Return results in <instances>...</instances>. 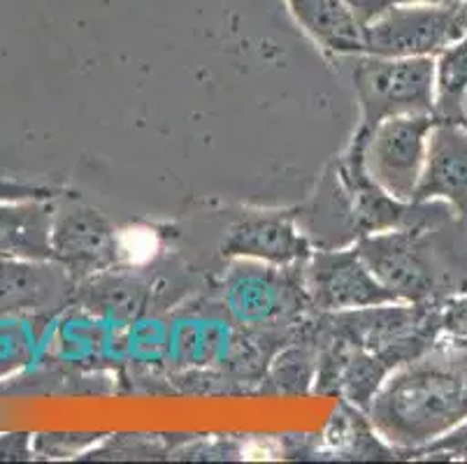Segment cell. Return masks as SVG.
I'll return each mask as SVG.
<instances>
[{
  "mask_svg": "<svg viewBox=\"0 0 467 464\" xmlns=\"http://www.w3.org/2000/svg\"><path fill=\"white\" fill-rule=\"evenodd\" d=\"M368 418L386 446L419 453L467 423V346L440 342L393 369L368 407Z\"/></svg>",
  "mask_w": 467,
  "mask_h": 464,
  "instance_id": "obj_1",
  "label": "cell"
},
{
  "mask_svg": "<svg viewBox=\"0 0 467 464\" xmlns=\"http://www.w3.org/2000/svg\"><path fill=\"white\" fill-rule=\"evenodd\" d=\"M437 228H402L372 232L356 242L372 274L400 302H441L453 288L432 244Z\"/></svg>",
  "mask_w": 467,
  "mask_h": 464,
  "instance_id": "obj_2",
  "label": "cell"
},
{
  "mask_svg": "<svg viewBox=\"0 0 467 464\" xmlns=\"http://www.w3.org/2000/svg\"><path fill=\"white\" fill-rule=\"evenodd\" d=\"M354 79L360 126L375 128L400 114H435V58H384L358 54Z\"/></svg>",
  "mask_w": 467,
  "mask_h": 464,
  "instance_id": "obj_3",
  "label": "cell"
},
{
  "mask_svg": "<svg viewBox=\"0 0 467 464\" xmlns=\"http://www.w3.org/2000/svg\"><path fill=\"white\" fill-rule=\"evenodd\" d=\"M363 33L370 57L435 58L467 36V0L390 5Z\"/></svg>",
  "mask_w": 467,
  "mask_h": 464,
  "instance_id": "obj_4",
  "label": "cell"
},
{
  "mask_svg": "<svg viewBox=\"0 0 467 464\" xmlns=\"http://www.w3.org/2000/svg\"><path fill=\"white\" fill-rule=\"evenodd\" d=\"M435 123V114H400L375 128L360 126L365 170L379 189L402 202H414Z\"/></svg>",
  "mask_w": 467,
  "mask_h": 464,
  "instance_id": "obj_5",
  "label": "cell"
},
{
  "mask_svg": "<svg viewBox=\"0 0 467 464\" xmlns=\"http://www.w3.org/2000/svg\"><path fill=\"white\" fill-rule=\"evenodd\" d=\"M305 288L318 314L356 312L400 302L372 274L356 246L314 249L305 263Z\"/></svg>",
  "mask_w": 467,
  "mask_h": 464,
  "instance_id": "obj_6",
  "label": "cell"
},
{
  "mask_svg": "<svg viewBox=\"0 0 467 464\" xmlns=\"http://www.w3.org/2000/svg\"><path fill=\"white\" fill-rule=\"evenodd\" d=\"M221 253L263 265L293 267L309 261L314 244L296 211L256 210L244 211L228 225Z\"/></svg>",
  "mask_w": 467,
  "mask_h": 464,
  "instance_id": "obj_7",
  "label": "cell"
},
{
  "mask_svg": "<svg viewBox=\"0 0 467 464\" xmlns=\"http://www.w3.org/2000/svg\"><path fill=\"white\" fill-rule=\"evenodd\" d=\"M54 261L70 272L75 281L112 270L119 255V232L96 207L66 202L54 211Z\"/></svg>",
  "mask_w": 467,
  "mask_h": 464,
  "instance_id": "obj_8",
  "label": "cell"
},
{
  "mask_svg": "<svg viewBox=\"0 0 467 464\" xmlns=\"http://www.w3.org/2000/svg\"><path fill=\"white\" fill-rule=\"evenodd\" d=\"M233 270L235 274L228 284V304L242 321L265 323L312 306L305 288V265L273 267L244 261V265Z\"/></svg>",
  "mask_w": 467,
  "mask_h": 464,
  "instance_id": "obj_9",
  "label": "cell"
},
{
  "mask_svg": "<svg viewBox=\"0 0 467 464\" xmlns=\"http://www.w3.org/2000/svg\"><path fill=\"white\" fill-rule=\"evenodd\" d=\"M414 202H444L467 219V128L437 119Z\"/></svg>",
  "mask_w": 467,
  "mask_h": 464,
  "instance_id": "obj_10",
  "label": "cell"
},
{
  "mask_svg": "<svg viewBox=\"0 0 467 464\" xmlns=\"http://www.w3.org/2000/svg\"><path fill=\"white\" fill-rule=\"evenodd\" d=\"M75 284L57 261L0 258V314L52 312L72 295Z\"/></svg>",
  "mask_w": 467,
  "mask_h": 464,
  "instance_id": "obj_11",
  "label": "cell"
},
{
  "mask_svg": "<svg viewBox=\"0 0 467 464\" xmlns=\"http://www.w3.org/2000/svg\"><path fill=\"white\" fill-rule=\"evenodd\" d=\"M54 211L49 200L0 202V258L54 261Z\"/></svg>",
  "mask_w": 467,
  "mask_h": 464,
  "instance_id": "obj_12",
  "label": "cell"
},
{
  "mask_svg": "<svg viewBox=\"0 0 467 464\" xmlns=\"http://www.w3.org/2000/svg\"><path fill=\"white\" fill-rule=\"evenodd\" d=\"M288 10L309 37L337 57L365 54V33L342 0H286Z\"/></svg>",
  "mask_w": 467,
  "mask_h": 464,
  "instance_id": "obj_13",
  "label": "cell"
},
{
  "mask_svg": "<svg viewBox=\"0 0 467 464\" xmlns=\"http://www.w3.org/2000/svg\"><path fill=\"white\" fill-rule=\"evenodd\" d=\"M465 93L467 36L435 57V117L441 121H458Z\"/></svg>",
  "mask_w": 467,
  "mask_h": 464,
  "instance_id": "obj_14",
  "label": "cell"
},
{
  "mask_svg": "<svg viewBox=\"0 0 467 464\" xmlns=\"http://www.w3.org/2000/svg\"><path fill=\"white\" fill-rule=\"evenodd\" d=\"M100 441V434H37L36 449L47 458H67L91 449Z\"/></svg>",
  "mask_w": 467,
  "mask_h": 464,
  "instance_id": "obj_15",
  "label": "cell"
},
{
  "mask_svg": "<svg viewBox=\"0 0 467 464\" xmlns=\"http://www.w3.org/2000/svg\"><path fill=\"white\" fill-rule=\"evenodd\" d=\"M441 332L449 339H467V281L441 300Z\"/></svg>",
  "mask_w": 467,
  "mask_h": 464,
  "instance_id": "obj_16",
  "label": "cell"
},
{
  "mask_svg": "<svg viewBox=\"0 0 467 464\" xmlns=\"http://www.w3.org/2000/svg\"><path fill=\"white\" fill-rule=\"evenodd\" d=\"M419 455H428V458H441V459H461L467 462V423L458 425L456 429L447 432L437 441L428 444L426 449L419 450Z\"/></svg>",
  "mask_w": 467,
  "mask_h": 464,
  "instance_id": "obj_17",
  "label": "cell"
},
{
  "mask_svg": "<svg viewBox=\"0 0 467 464\" xmlns=\"http://www.w3.org/2000/svg\"><path fill=\"white\" fill-rule=\"evenodd\" d=\"M57 198V191L47 189V186L19 184L10 179H0V202L7 200H52Z\"/></svg>",
  "mask_w": 467,
  "mask_h": 464,
  "instance_id": "obj_18",
  "label": "cell"
},
{
  "mask_svg": "<svg viewBox=\"0 0 467 464\" xmlns=\"http://www.w3.org/2000/svg\"><path fill=\"white\" fill-rule=\"evenodd\" d=\"M342 3L363 28L393 5V0H342Z\"/></svg>",
  "mask_w": 467,
  "mask_h": 464,
  "instance_id": "obj_19",
  "label": "cell"
},
{
  "mask_svg": "<svg viewBox=\"0 0 467 464\" xmlns=\"http://www.w3.org/2000/svg\"><path fill=\"white\" fill-rule=\"evenodd\" d=\"M28 444H31L28 434H5V437H0V459L28 458V453H31Z\"/></svg>",
  "mask_w": 467,
  "mask_h": 464,
  "instance_id": "obj_20",
  "label": "cell"
},
{
  "mask_svg": "<svg viewBox=\"0 0 467 464\" xmlns=\"http://www.w3.org/2000/svg\"><path fill=\"white\" fill-rule=\"evenodd\" d=\"M414 3H451V0H393V5H414Z\"/></svg>",
  "mask_w": 467,
  "mask_h": 464,
  "instance_id": "obj_21",
  "label": "cell"
},
{
  "mask_svg": "<svg viewBox=\"0 0 467 464\" xmlns=\"http://www.w3.org/2000/svg\"><path fill=\"white\" fill-rule=\"evenodd\" d=\"M458 121H467V93L465 98H462V105H461V119Z\"/></svg>",
  "mask_w": 467,
  "mask_h": 464,
  "instance_id": "obj_22",
  "label": "cell"
},
{
  "mask_svg": "<svg viewBox=\"0 0 467 464\" xmlns=\"http://www.w3.org/2000/svg\"><path fill=\"white\" fill-rule=\"evenodd\" d=\"M456 123H461V126H465V128H467V121H456Z\"/></svg>",
  "mask_w": 467,
  "mask_h": 464,
  "instance_id": "obj_23",
  "label": "cell"
}]
</instances>
